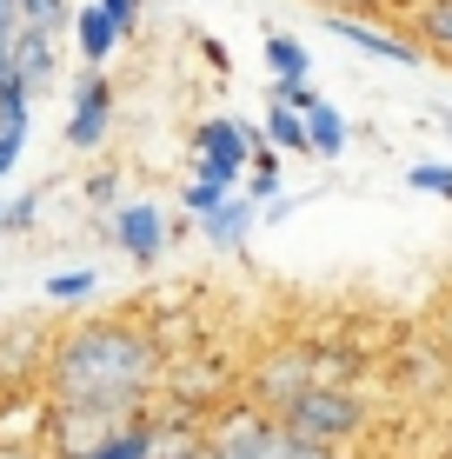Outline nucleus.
I'll return each mask as SVG.
<instances>
[{
	"label": "nucleus",
	"instance_id": "1",
	"mask_svg": "<svg viewBox=\"0 0 452 459\" xmlns=\"http://www.w3.org/2000/svg\"><path fill=\"white\" fill-rule=\"evenodd\" d=\"M166 353L140 320H81L40 353L47 406H153Z\"/></svg>",
	"mask_w": 452,
	"mask_h": 459
},
{
	"label": "nucleus",
	"instance_id": "2",
	"mask_svg": "<svg viewBox=\"0 0 452 459\" xmlns=\"http://www.w3.org/2000/svg\"><path fill=\"white\" fill-rule=\"evenodd\" d=\"M207 439L220 459H339V453L313 446V439H300L267 406H220V413H207Z\"/></svg>",
	"mask_w": 452,
	"mask_h": 459
},
{
	"label": "nucleus",
	"instance_id": "3",
	"mask_svg": "<svg viewBox=\"0 0 452 459\" xmlns=\"http://www.w3.org/2000/svg\"><path fill=\"white\" fill-rule=\"evenodd\" d=\"M279 420H286L300 439H313V446L339 453V446H353V439L366 433V400H360L353 386H339V379H326V386L300 393V400H293Z\"/></svg>",
	"mask_w": 452,
	"mask_h": 459
},
{
	"label": "nucleus",
	"instance_id": "4",
	"mask_svg": "<svg viewBox=\"0 0 452 459\" xmlns=\"http://www.w3.org/2000/svg\"><path fill=\"white\" fill-rule=\"evenodd\" d=\"M253 147H260V126H240V120L213 114V120L193 126V173H207V180H220V186H240L246 167H253Z\"/></svg>",
	"mask_w": 452,
	"mask_h": 459
},
{
	"label": "nucleus",
	"instance_id": "5",
	"mask_svg": "<svg viewBox=\"0 0 452 459\" xmlns=\"http://www.w3.org/2000/svg\"><path fill=\"white\" fill-rule=\"evenodd\" d=\"M326 379H333V373L320 367L313 346H279L273 359H260V367H253V406H267V413H286L300 393L326 386Z\"/></svg>",
	"mask_w": 452,
	"mask_h": 459
},
{
	"label": "nucleus",
	"instance_id": "6",
	"mask_svg": "<svg viewBox=\"0 0 452 459\" xmlns=\"http://www.w3.org/2000/svg\"><path fill=\"white\" fill-rule=\"evenodd\" d=\"M326 27H333L346 47H360L372 60H393V67H419V60H426V47L413 40L406 21H353V13H333Z\"/></svg>",
	"mask_w": 452,
	"mask_h": 459
},
{
	"label": "nucleus",
	"instance_id": "7",
	"mask_svg": "<svg viewBox=\"0 0 452 459\" xmlns=\"http://www.w3.org/2000/svg\"><path fill=\"white\" fill-rule=\"evenodd\" d=\"M107 126H114V81H107L100 67H87L81 81H73V114H67V147L73 153H93L107 140Z\"/></svg>",
	"mask_w": 452,
	"mask_h": 459
},
{
	"label": "nucleus",
	"instance_id": "8",
	"mask_svg": "<svg viewBox=\"0 0 452 459\" xmlns=\"http://www.w3.org/2000/svg\"><path fill=\"white\" fill-rule=\"evenodd\" d=\"M114 247L127 253L133 266H153L166 247V213L153 207V200H127V207L114 213Z\"/></svg>",
	"mask_w": 452,
	"mask_h": 459
},
{
	"label": "nucleus",
	"instance_id": "9",
	"mask_svg": "<svg viewBox=\"0 0 452 459\" xmlns=\"http://www.w3.org/2000/svg\"><path fill=\"white\" fill-rule=\"evenodd\" d=\"M120 40H127V34H120V27H114V13H107L100 0H87V7H73V47H81V60H87V67H107Z\"/></svg>",
	"mask_w": 452,
	"mask_h": 459
},
{
	"label": "nucleus",
	"instance_id": "10",
	"mask_svg": "<svg viewBox=\"0 0 452 459\" xmlns=\"http://www.w3.org/2000/svg\"><path fill=\"white\" fill-rule=\"evenodd\" d=\"M253 220H260V200L233 194L220 213L200 220V233H207V247H213V253H240V247H246V233H253Z\"/></svg>",
	"mask_w": 452,
	"mask_h": 459
},
{
	"label": "nucleus",
	"instance_id": "11",
	"mask_svg": "<svg viewBox=\"0 0 452 459\" xmlns=\"http://www.w3.org/2000/svg\"><path fill=\"white\" fill-rule=\"evenodd\" d=\"M406 27H413V40L426 47L432 60H446V67H452V0H413Z\"/></svg>",
	"mask_w": 452,
	"mask_h": 459
},
{
	"label": "nucleus",
	"instance_id": "12",
	"mask_svg": "<svg viewBox=\"0 0 452 459\" xmlns=\"http://www.w3.org/2000/svg\"><path fill=\"white\" fill-rule=\"evenodd\" d=\"M346 140H353V126H346V114H339L333 100H313V107H306V153H313V160H339V153H346Z\"/></svg>",
	"mask_w": 452,
	"mask_h": 459
},
{
	"label": "nucleus",
	"instance_id": "13",
	"mask_svg": "<svg viewBox=\"0 0 452 459\" xmlns=\"http://www.w3.org/2000/svg\"><path fill=\"white\" fill-rule=\"evenodd\" d=\"M54 40L60 34H47V27H21L13 34V60H21V81H27V93H40L47 81H54Z\"/></svg>",
	"mask_w": 452,
	"mask_h": 459
},
{
	"label": "nucleus",
	"instance_id": "14",
	"mask_svg": "<svg viewBox=\"0 0 452 459\" xmlns=\"http://www.w3.org/2000/svg\"><path fill=\"white\" fill-rule=\"evenodd\" d=\"M160 459H220V453H213V439H207V420L166 413V453Z\"/></svg>",
	"mask_w": 452,
	"mask_h": 459
},
{
	"label": "nucleus",
	"instance_id": "15",
	"mask_svg": "<svg viewBox=\"0 0 452 459\" xmlns=\"http://www.w3.org/2000/svg\"><path fill=\"white\" fill-rule=\"evenodd\" d=\"M260 54H267L273 81H313V54H306V40H293V34H267V40H260Z\"/></svg>",
	"mask_w": 452,
	"mask_h": 459
},
{
	"label": "nucleus",
	"instance_id": "16",
	"mask_svg": "<svg viewBox=\"0 0 452 459\" xmlns=\"http://www.w3.org/2000/svg\"><path fill=\"white\" fill-rule=\"evenodd\" d=\"M267 140H273V153H306V114H293V107H279L267 100Z\"/></svg>",
	"mask_w": 452,
	"mask_h": 459
},
{
	"label": "nucleus",
	"instance_id": "17",
	"mask_svg": "<svg viewBox=\"0 0 452 459\" xmlns=\"http://www.w3.org/2000/svg\"><path fill=\"white\" fill-rule=\"evenodd\" d=\"M306 7H320L326 21L333 13H353V21H406L413 0H306Z\"/></svg>",
	"mask_w": 452,
	"mask_h": 459
},
{
	"label": "nucleus",
	"instance_id": "18",
	"mask_svg": "<svg viewBox=\"0 0 452 459\" xmlns=\"http://www.w3.org/2000/svg\"><path fill=\"white\" fill-rule=\"evenodd\" d=\"M233 200V186H220V180H207V173H193V180L180 186V207L193 213V220H207V213H220Z\"/></svg>",
	"mask_w": 452,
	"mask_h": 459
},
{
	"label": "nucleus",
	"instance_id": "19",
	"mask_svg": "<svg viewBox=\"0 0 452 459\" xmlns=\"http://www.w3.org/2000/svg\"><path fill=\"white\" fill-rule=\"evenodd\" d=\"M93 293H100V280L81 273V266H73V273H47V299H54V307H81Z\"/></svg>",
	"mask_w": 452,
	"mask_h": 459
},
{
	"label": "nucleus",
	"instance_id": "20",
	"mask_svg": "<svg viewBox=\"0 0 452 459\" xmlns=\"http://www.w3.org/2000/svg\"><path fill=\"white\" fill-rule=\"evenodd\" d=\"M406 186H413V194H432V200H452V167L446 160H413Z\"/></svg>",
	"mask_w": 452,
	"mask_h": 459
},
{
	"label": "nucleus",
	"instance_id": "21",
	"mask_svg": "<svg viewBox=\"0 0 452 459\" xmlns=\"http://www.w3.org/2000/svg\"><path fill=\"white\" fill-rule=\"evenodd\" d=\"M21 27H47V34H60V27H67V0H21Z\"/></svg>",
	"mask_w": 452,
	"mask_h": 459
},
{
	"label": "nucleus",
	"instance_id": "22",
	"mask_svg": "<svg viewBox=\"0 0 452 459\" xmlns=\"http://www.w3.org/2000/svg\"><path fill=\"white\" fill-rule=\"evenodd\" d=\"M267 100H279V107H293V114H306V107H313L320 93H313V81H273V93H267Z\"/></svg>",
	"mask_w": 452,
	"mask_h": 459
},
{
	"label": "nucleus",
	"instance_id": "23",
	"mask_svg": "<svg viewBox=\"0 0 452 459\" xmlns=\"http://www.w3.org/2000/svg\"><path fill=\"white\" fill-rule=\"evenodd\" d=\"M34 213H40V194H21V200H7V220H0V227L21 233V227H34Z\"/></svg>",
	"mask_w": 452,
	"mask_h": 459
},
{
	"label": "nucleus",
	"instance_id": "24",
	"mask_svg": "<svg viewBox=\"0 0 452 459\" xmlns=\"http://www.w3.org/2000/svg\"><path fill=\"white\" fill-rule=\"evenodd\" d=\"M100 7L114 13V27H120V34L133 40V27H140V0H100Z\"/></svg>",
	"mask_w": 452,
	"mask_h": 459
},
{
	"label": "nucleus",
	"instance_id": "25",
	"mask_svg": "<svg viewBox=\"0 0 452 459\" xmlns=\"http://www.w3.org/2000/svg\"><path fill=\"white\" fill-rule=\"evenodd\" d=\"M0 459H54V453H47L40 439H34V446H27V439H0Z\"/></svg>",
	"mask_w": 452,
	"mask_h": 459
},
{
	"label": "nucleus",
	"instance_id": "26",
	"mask_svg": "<svg viewBox=\"0 0 452 459\" xmlns=\"http://www.w3.org/2000/svg\"><path fill=\"white\" fill-rule=\"evenodd\" d=\"M0 220H7V200H0Z\"/></svg>",
	"mask_w": 452,
	"mask_h": 459
},
{
	"label": "nucleus",
	"instance_id": "27",
	"mask_svg": "<svg viewBox=\"0 0 452 459\" xmlns=\"http://www.w3.org/2000/svg\"><path fill=\"white\" fill-rule=\"evenodd\" d=\"M446 140H452V120H446Z\"/></svg>",
	"mask_w": 452,
	"mask_h": 459
}]
</instances>
